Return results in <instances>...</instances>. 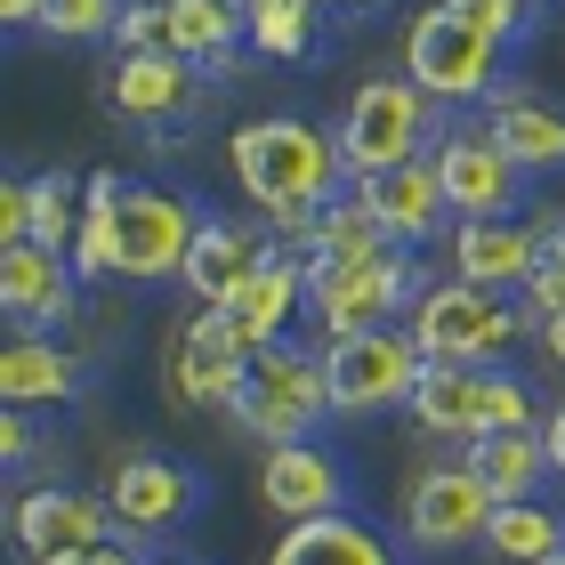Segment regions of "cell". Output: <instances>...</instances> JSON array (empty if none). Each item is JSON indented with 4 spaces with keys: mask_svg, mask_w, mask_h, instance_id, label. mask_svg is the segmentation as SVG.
Instances as JSON below:
<instances>
[{
    "mask_svg": "<svg viewBox=\"0 0 565 565\" xmlns=\"http://www.w3.org/2000/svg\"><path fill=\"white\" fill-rule=\"evenodd\" d=\"M316 9H380V0H316Z\"/></svg>",
    "mask_w": 565,
    "mask_h": 565,
    "instance_id": "45",
    "label": "cell"
},
{
    "mask_svg": "<svg viewBox=\"0 0 565 565\" xmlns=\"http://www.w3.org/2000/svg\"><path fill=\"white\" fill-rule=\"evenodd\" d=\"M533 316L518 299H501V291H477V282H428V291L413 299V340L428 364H501L509 340H518Z\"/></svg>",
    "mask_w": 565,
    "mask_h": 565,
    "instance_id": "5",
    "label": "cell"
},
{
    "mask_svg": "<svg viewBox=\"0 0 565 565\" xmlns=\"http://www.w3.org/2000/svg\"><path fill=\"white\" fill-rule=\"evenodd\" d=\"M452 17H469L477 33H493V41H518L525 33V0H445Z\"/></svg>",
    "mask_w": 565,
    "mask_h": 565,
    "instance_id": "37",
    "label": "cell"
},
{
    "mask_svg": "<svg viewBox=\"0 0 565 565\" xmlns=\"http://www.w3.org/2000/svg\"><path fill=\"white\" fill-rule=\"evenodd\" d=\"M267 565H404V557L380 542L372 525H355L348 509H340V518H307V525H291V533L267 550Z\"/></svg>",
    "mask_w": 565,
    "mask_h": 565,
    "instance_id": "22",
    "label": "cell"
},
{
    "mask_svg": "<svg viewBox=\"0 0 565 565\" xmlns=\"http://www.w3.org/2000/svg\"><path fill=\"white\" fill-rule=\"evenodd\" d=\"M259 501L275 509L282 525L340 518V509H348V460L331 452L323 436H299V445H267V460H259Z\"/></svg>",
    "mask_w": 565,
    "mask_h": 565,
    "instance_id": "11",
    "label": "cell"
},
{
    "mask_svg": "<svg viewBox=\"0 0 565 565\" xmlns=\"http://www.w3.org/2000/svg\"><path fill=\"white\" fill-rule=\"evenodd\" d=\"M226 420L259 445H299L331 420V372H323V348H299V340H267L250 355V380L243 396L226 404Z\"/></svg>",
    "mask_w": 565,
    "mask_h": 565,
    "instance_id": "3",
    "label": "cell"
},
{
    "mask_svg": "<svg viewBox=\"0 0 565 565\" xmlns=\"http://www.w3.org/2000/svg\"><path fill=\"white\" fill-rule=\"evenodd\" d=\"M178 340H194V348H211V355H243V364L259 355V340L243 331V316H235V307H194V316L178 323Z\"/></svg>",
    "mask_w": 565,
    "mask_h": 565,
    "instance_id": "34",
    "label": "cell"
},
{
    "mask_svg": "<svg viewBox=\"0 0 565 565\" xmlns=\"http://www.w3.org/2000/svg\"><path fill=\"white\" fill-rule=\"evenodd\" d=\"M162 17H170V49L186 65H211V57H226V49L250 41L235 0H162Z\"/></svg>",
    "mask_w": 565,
    "mask_h": 565,
    "instance_id": "27",
    "label": "cell"
},
{
    "mask_svg": "<svg viewBox=\"0 0 565 565\" xmlns=\"http://www.w3.org/2000/svg\"><path fill=\"white\" fill-rule=\"evenodd\" d=\"M355 202L388 226V243H404V250H420L436 226H445V186H436V162L420 153V162H396V170H372V178H355Z\"/></svg>",
    "mask_w": 565,
    "mask_h": 565,
    "instance_id": "15",
    "label": "cell"
},
{
    "mask_svg": "<svg viewBox=\"0 0 565 565\" xmlns=\"http://www.w3.org/2000/svg\"><path fill=\"white\" fill-rule=\"evenodd\" d=\"M299 250H307V267H355V259H372V250H388V226H380L348 186L340 202H323V211L307 218Z\"/></svg>",
    "mask_w": 565,
    "mask_h": 565,
    "instance_id": "24",
    "label": "cell"
},
{
    "mask_svg": "<svg viewBox=\"0 0 565 565\" xmlns=\"http://www.w3.org/2000/svg\"><path fill=\"white\" fill-rule=\"evenodd\" d=\"M460 460L493 484V501H533L542 493V477H550V445H542V428H509V436H469L460 445Z\"/></svg>",
    "mask_w": 565,
    "mask_h": 565,
    "instance_id": "23",
    "label": "cell"
},
{
    "mask_svg": "<svg viewBox=\"0 0 565 565\" xmlns=\"http://www.w3.org/2000/svg\"><path fill=\"white\" fill-rule=\"evenodd\" d=\"M33 452H41V436H33V420L9 404V413H0V460H9V477H24V460H33Z\"/></svg>",
    "mask_w": 565,
    "mask_h": 565,
    "instance_id": "39",
    "label": "cell"
},
{
    "mask_svg": "<svg viewBox=\"0 0 565 565\" xmlns=\"http://www.w3.org/2000/svg\"><path fill=\"white\" fill-rule=\"evenodd\" d=\"M484 130H493V146L518 162L525 178L533 170H565V114L550 106V97H533V89H493L484 97Z\"/></svg>",
    "mask_w": 565,
    "mask_h": 565,
    "instance_id": "20",
    "label": "cell"
},
{
    "mask_svg": "<svg viewBox=\"0 0 565 565\" xmlns=\"http://www.w3.org/2000/svg\"><path fill=\"white\" fill-rule=\"evenodd\" d=\"M235 9H243V24H250V9H259V0H235Z\"/></svg>",
    "mask_w": 565,
    "mask_h": 565,
    "instance_id": "46",
    "label": "cell"
},
{
    "mask_svg": "<svg viewBox=\"0 0 565 565\" xmlns=\"http://www.w3.org/2000/svg\"><path fill=\"white\" fill-rule=\"evenodd\" d=\"M420 299V267L413 250L388 243L355 267H307V323L323 340H355V331H388L396 316H413Z\"/></svg>",
    "mask_w": 565,
    "mask_h": 565,
    "instance_id": "4",
    "label": "cell"
},
{
    "mask_svg": "<svg viewBox=\"0 0 565 565\" xmlns=\"http://www.w3.org/2000/svg\"><path fill=\"white\" fill-rule=\"evenodd\" d=\"M493 484H484L469 460H452V469H420L413 493H404V542L428 550V557H452L484 542V525H493Z\"/></svg>",
    "mask_w": 565,
    "mask_h": 565,
    "instance_id": "8",
    "label": "cell"
},
{
    "mask_svg": "<svg viewBox=\"0 0 565 565\" xmlns=\"http://www.w3.org/2000/svg\"><path fill=\"white\" fill-rule=\"evenodd\" d=\"M0 243H33V178L0 186Z\"/></svg>",
    "mask_w": 565,
    "mask_h": 565,
    "instance_id": "38",
    "label": "cell"
},
{
    "mask_svg": "<svg viewBox=\"0 0 565 565\" xmlns=\"http://www.w3.org/2000/svg\"><path fill=\"white\" fill-rule=\"evenodd\" d=\"M121 178L89 170L82 178V235H73V275L82 282H114V243H121Z\"/></svg>",
    "mask_w": 565,
    "mask_h": 565,
    "instance_id": "25",
    "label": "cell"
},
{
    "mask_svg": "<svg viewBox=\"0 0 565 565\" xmlns=\"http://www.w3.org/2000/svg\"><path fill=\"white\" fill-rule=\"evenodd\" d=\"M243 380H250V364L243 355H211V348H194V340H170V396L178 404H235L243 396Z\"/></svg>",
    "mask_w": 565,
    "mask_h": 565,
    "instance_id": "29",
    "label": "cell"
},
{
    "mask_svg": "<svg viewBox=\"0 0 565 565\" xmlns=\"http://www.w3.org/2000/svg\"><path fill=\"white\" fill-rule=\"evenodd\" d=\"M250 49L259 57H307L316 49V0H259L250 9Z\"/></svg>",
    "mask_w": 565,
    "mask_h": 565,
    "instance_id": "31",
    "label": "cell"
},
{
    "mask_svg": "<svg viewBox=\"0 0 565 565\" xmlns=\"http://www.w3.org/2000/svg\"><path fill=\"white\" fill-rule=\"evenodd\" d=\"M267 259H275V250H267L259 226H243V218H202V235H194V250H186V291H194L202 307H226Z\"/></svg>",
    "mask_w": 565,
    "mask_h": 565,
    "instance_id": "19",
    "label": "cell"
},
{
    "mask_svg": "<svg viewBox=\"0 0 565 565\" xmlns=\"http://www.w3.org/2000/svg\"><path fill=\"white\" fill-rule=\"evenodd\" d=\"M428 162H436L452 218H509L525 194V170L493 146V130H452L445 146H428Z\"/></svg>",
    "mask_w": 565,
    "mask_h": 565,
    "instance_id": "10",
    "label": "cell"
},
{
    "mask_svg": "<svg viewBox=\"0 0 565 565\" xmlns=\"http://www.w3.org/2000/svg\"><path fill=\"white\" fill-rule=\"evenodd\" d=\"M501 49L493 33H477L469 17H452L445 0L420 9L404 24V73L436 97V106H469V97H493L501 89Z\"/></svg>",
    "mask_w": 565,
    "mask_h": 565,
    "instance_id": "6",
    "label": "cell"
},
{
    "mask_svg": "<svg viewBox=\"0 0 565 565\" xmlns=\"http://www.w3.org/2000/svg\"><path fill=\"white\" fill-rule=\"evenodd\" d=\"M106 501H114L121 533H170V525H186L194 509H202V477L186 469V460L138 452V460H121V469H114Z\"/></svg>",
    "mask_w": 565,
    "mask_h": 565,
    "instance_id": "14",
    "label": "cell"
},
{
    "mask_svg": "<svg viewBox=\"0 0 565 565\" xmlns=\"http://www.w3.org/2000/svg\"><path fill=\"white\" fill-rule=\"evenodd\" d=\"M114 533H121V518H114L106 493H73V484H33V493H17V542H24V557L106 550Z\"/></svg>",
    "mask_w": 565,
    "mask_h": 565,
    "instance_id": "13",
    "label": "cell"
},
{
    "mask_svg": "<svg viewBox=\"0 0 565 565\" xmlns=\"http://www.w3.org/2000/svg\"><path fill=\"white\" fill-rule=\"evenodd\" d=\"M194 73L202 65H186L178 49H138V57H121L106 73V106L121 121H178V114H194V97H202Z\"/></svg>",
    "mask_w": 565,
    "mask_h": 565,
    "instance_id": "17",
    "label": "cell"
},
{
    "mask_svg": "<svg viewBox=\"0 0 565 565\" xmlns=\"http://www.w3.org/2000/svg\"><path fill=\"white\" fill-rule=\"evenodd\" d=\"M525 316H533V331L565 316V226H542V267L525 275Z\"/></svg>",
    "mask_w": 565,
    "mask_h": 565,
    "instance_id": "33",
    "label": "cell"
},
{
    "mask_svg": "<svg viewBox=\"0 0 565 565\" xmlns=\"http://www.w3.org/2000/svg\"><path fill=\"white\" fill-rule=\"evenodd\" d=\"M89 565H138V550L130 542H106V550H89Z\"/></svg>",
    "mask_w": 565,
    "mask_h": 565,
    "instance_id": "43",
    "label": "cell"
},
{
    "mask_svg": "<svg viewBox=\"0 0 565 565\" xmlns=\"http://www.w3.org/2000/svg\"><path fill=\"white\" fill-rule=\"evenodd\" d=\"M509 428H542V404L509 364H477V436H509Z\"/></svg>",
    "mask_w": 565,
    "mask_h": 565,
    "instance_id": "30",
    "label": "cell"
},
{
    "mask_svg": "<svg viewBox=\"0 0 565 565\" xmlns=\"http://www.w3.org/2000/svg\"><path fill=\"white\" fill-rule=\"evenodd\" d=\"M542 565H565V550H557V557H542Z\"/></svg>",
    "mask_w": 565,
    "mask_h": 565,
    "instance_id": "48",
    "label": "cell"
},
{
    "mask_svg": "<svg viewBox=\"0 0 565 565\" xmlns=\"http://www.w3.org/2000/svg\"><path fill=\"white\" fill-rule=\"evenodd\" d=\"M82 388H89L82 348H57L49 331H17V340L0 348V404H17V413H33V404H65Z\"/></svg>",
    "mask_w": 565,
    "mask_h": 565,
    "instance_id": "18",
    "label": "cell"
},
{
    "mask_svg": "<svg viewBox=\"0 0 565 565\" xmlns=\"http://www.w3.org/2000/svg\"><path fill=\"white\" fill-rule=\"evenodd\" d=\"M226 307L243 316V331H250L259 348H267V340H291V316H307V250H275V259L250 275Z\"/></svg>",
    "mask_w": 565,
    "mask_h": 565,
    "instance_id": "21",
    "label": "cell"
},
{
    "mask_svg": "<svg viewBox=\"0 0 565 565\" xmlns=\"http://www.w3.org/2000/svg\"><path fill=\"white\" fill-rule=\"evenodd\" d=\"M542 445H550V477H565V404L542 413Z\"/></svg>",
    "mask_w": 565,
    "mask_h": 565,
    "instance_id": "41",
    "label": "cell"
},
{
    "mask_svg": "<svg viewBox=\"0 0 565 565\" xmlns=\"http://www.w3.org/2000/svg\"><path fill=\"white\" fill-rule=\"evenodd\" d=\"M73 235H82V186H73L65 170H41L33 178V243L73 259Z\"/></svg>",
    "mask_w": 565,
    "mask_h": 565,
    "instance_id": "32",
    "label": "cell"
},
{
    "mask_svg": "<svg viewBox=\"0 0 565 565\" xmlns=\"http://www.w3.org/2000/svg\"><path fill=\"white\" fill-rule=\"evenodd\" d=\"M73 259L49 243H0V316L17 331H65L73 323Z\"/></svg>",
    "mask_w": 565,
    "mask_h": 565,
    "instance_id": "12",
    "label": "cell"
},
{
    "mask_svg": "<svg viewBox=\"0 0 565 565\" xmlns=\"http://www.w3.org/2000/svg\"><path fill=\"white\" fill-rule=\"evenodd\" d=\"M33 565H89V550H49V557H33Z\"/></svg>",
    "mask_w": 565,
    "mask_h": 565,
    "instance_id": "44",
    "label": "cell"
},
{
    "mask_svg": "<svg viewBox=\"0 0 565 565\" xmlns=\"http://www.w3.org/2000/svg\"><path fill=\"white\" fill-rule=\"evenodd\" d=\"M452 106L413 82V73H372L364 89L348 97L340 114V153H348V178H372V170H396V162H420L428 146L452 138Z\"/></svg>",
    "mask_w": 565,
    "mask_h": 565,
    "instance_id": "2",
    "label": "cell"
},
{
    "mask_svg": "<svg viewBox=\"0 0 565 565\" xmlns=\"http://www.w3.org/2000/svg\"><path fill=\"white\" fill-rule=\"evenodd\" d=\"M114 49H121V57H138V49H170V17H162V0H121Z\"/></svg>",
    "mask_w": 565,
    "mask_h": 565,
    "instance_id": "36",
    "label": "cell"
},
{
    "mask_svg": "<svg viewBox=\"0 0 565 565\" xmlns=\"http://www.w3.org/2000/svg\"><path fill=\"white\" fill-rule=\"evenodd\" d=\"M323 372H331V413L364 420V413H404L428 372V355L413 331H355V340H323Z\"/></svg>",
    "mask_w": 565,
    "mask_h": 565,
    "instance_id": "7",
    "label": "cell"
},
{
    "mask_svg": "<svg viewBox=\"0 0 565 565\" xmlns=\"http://www.w3.org/2000/svg\"><path fill=\"white\" fill-rule=\"evenodd\" d=\"M542 348H550V364L565 372V316H550V323H542Z\"/></svg>",
    "mask_w": 565,
    "mask_h": 565,
    "instance_id": "42",
    "label": "cell"
},
{
    "mask_svg": "<svg viewBox=\"0 0 565 565\" xmlns=\"http://www.w3.org/2000/svg\"><path fill=\"white\" fill-rule=\"evenodd\" d=\"M404 413H413L428 436H452V445H469V436H477V364H428Z\"/></svg>",
    "mask_w": 565,
    "mask_h": 565,
    "instance_id": "26",
    "label": "cell"
},
{
    "mask_svg": "<svg viewBox=\"0 0 565 565\" xmlns=\"http://www.w3.org/2000/svg\"><path fill=\"white\" fill-rule=\"evenodd\" d=\"M542 267V226L518 218H460L452 226V275L477 291H525V275Z\"/></svg>",
    "mask_w": 565,
    "mask_h": 565,
    "instance_id": "16",
    "label": "cell"
},
{
    "mask_svg": "<svg viewBox=\"0 0 565 565\" xmlns=\"http://www.w3.org/2000/svg\"><path fill=\"white\" fill-rule=\"evenodd\" d=\"M0 17H9L17 33H41V24H49V0H0Z\"/></svg>",
    "mask_w": 565,
    "mask_h": 565,
    "instance_id": "40",
    "label": "cell"
},
{
    "mask_svg": "<svg viewBox=\"0 0 565 565\" xmlns=\"http://www.w3.org/2000/svg\"><path fill=\"white\" fill-rule=\"evenodd\" d=\"M484 550L509 557V565H542V557L565 550V518H557L542 493H533V501H501L493 525H484Z\"/></svg>",
    "mask_w": 565,
    "mask_h": 565,
    "instance_id": "28",
    "label": "cell"
},
{
    "mask_svg": "<svg viewBox=\"0 0 565 565\" xmlns=\"http://www.w3.org/2000/svg\"><path fill=\"white\" fill-rule=\"evenodd\" d=\"M162 565H194V557H162Z\"/></svg>",
    "mask_w": 565,
    "mask_h": 565,
    "instance_id": "47",
    "label": "cell"
},
{
    "mask_svg": "<svg viewBox=\"0 0 565 565\" xmlns=\"http://www.w3.org/2000/svg\"><path fill=\"white\" fill-rule=\"evenodd\" d=\"M114 24H121V0H49L41 33H57V41H114Z\"/></svg>",
    "mask_w": 565,
    "mask_h": 565,
    "instance_id": "35",
    "label": "cell"
},
{
    "mask_svg": "<svg viewBox=\"0 0 565 565\" xmlns=\"http://www.w3.org/2000/svg\"><path fill=\"white\" fill-rule=\"evenodd\" d=\"M202 235V218L162 186H130L121 194V243H114V275L121 282H170L186 275V250Z\"/></svg>",
    "mask_w": 565,
    "mask_h": 565,
    "instance_id": "9",
    "label": "cell"
},
{
    "mask_svg": "<svg viewBox=\"0 0 565 565\" xmlns=\"http://www.w3.org/2000/svg\"><path fill=\"white\" fill-rule=\"evenodd\" d=\"M226 153H235L243 194L259 202L282 235H307V218L355 186V178H348V153H340V130H316V121H291V114L243 121Z\"/></svg>",
    "mask_w": 565,
    "mask_h": 565,
    "instance_id": "1",
    "label": "cell"
}]
</instances>
